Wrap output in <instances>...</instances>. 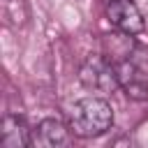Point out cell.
Listing matches in <instances>:
<instances>
[{
	"mask_svg": "<svg viewBox=\"0 0 148 148\" xmlns=\"http://www.w3.org/2000/svg\"><path fill=\"white\" fill-rule=\"evenodd\" d=\"M113 127V106L104 97H83L69 109V130L79 139H95Z\"/></svg>",
	"mask_w": 148,
	"mask_h": 148,
	"instance_id": "1",
	"label": "cell"
},
{
	"mask_svg": "<svg viewBox=\"0 0 148 148\" xmlns=\"http://www.w3.org/2000/svg\"><path fill=\"white\" fill-rule=\"evenodd\" d=\"M79 79H81V83L88 90L99 92V95H109V92H113V90L120 88L116 62H111L106 56H90L81 65Z\"/></svg>",
	"mask_w": 148,
	"mask_h": 148,
	"instance_id": "2",
	"label": "cell"
},
{
	"mask_svg": "<svg viewBox=\"0 0 148 148\" xmlns=\"http://www.w3.org/2000/svg\"><path fill=\"white\" fill-rule=\"evenodd\" d=\"M106 18L109 23L127 35H139L146 28L141 9L134 5V0H113L106 5Z\"/></svg>",
	"mask_w": 148,
	"mask_h": 148,
	"instance_id": "3",
	"label": "cell"
},
{
	"mask_svg": "<svg viewBox=\"0 0 148 148\" xmlns=\"http://www.w3.org/2000/svg\"><path fill=\"white\" fill-rule=\"evenodd\" d=\"M116 69H118V83L130 99H136V102L148 99V74L136 65L134 56L130 60L118 62Z\"/></svg>",
	"mask_w": 148,
	"mask_h": 148,
	"instance_id": "4",
	"label": "cell"
},
{
	"mask_svg": "<svg viewBox=\"0 0 148 148\" xmlns=\"http://www.w3.org/2000/svg\"><path fill=\"white\" fill-rule=\"evenodd\" d=\"M69 125L60 118H44L32 132V143L39 148H60L69 143Z\"/></svg>",
	"mask_w": 148,
	"mask_h": 148,
	"instance_id": "5",
	"label": "cell"
},
{
	"mask_svg": "<svg viewBox=\"0 0 148 148\" xmlns=\"http://www.w3.org/2000/svg\"><path fill=\"white\" fill-rule=\"evenodd\" d=\"M2 148H28L32 143V130L21 116H5L2 120V136H0Z\"/></svg>",
	"mask_w": 148,
	"mask_h": 148,
	"instance_id": "6",
	"label": "cell"
},
{
	"mask_svg": "<svg viewBox=\"0 0 148 148\" xmlns=\"http://www.w3.org/2000/svg\"><path fill=\"white\" fill-rule=\"evenodd\" d=\"M136 46L132 42V35L127 32H113V35H104V56L111 60V62H123V60H130L134 56Z\"/></svg>",
	"mask_w": 148,
	"mask_h": 148,
	"instance_id": "7",
	"label": "cell"
},
{
	"mask_svg": "<svg viewBox=\"0 0 148 148\" xmlns=\"http://www.w3.org/2000/svg\"><path fill=\"white\" fill-rule=\"evenodd\" d=\"M104 2H106V5H109V2H113V0H104Z\"/></svg>",
	"mask_w": 148,
	"mask_h": 148,
	"instance_id": "8",
	"label": "cell"
}]
</instances>
